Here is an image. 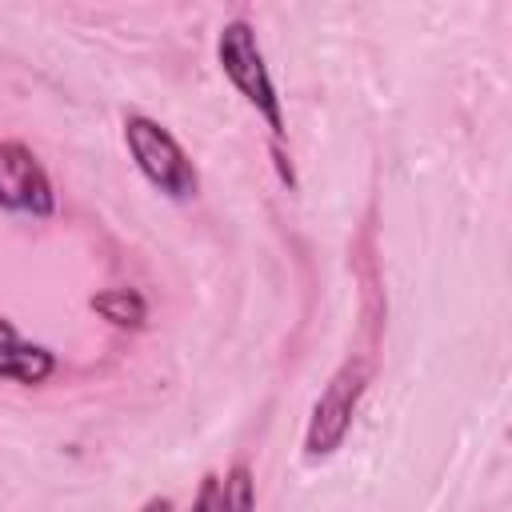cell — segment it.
<instances>
[{
	"label": "cell",
	"mask_w": 512,
	"mask_h": 512,
	"mask_svg": "<svg viewBox=\"0 0 512 512\" xmlns=\"http://www.w3.org/2000/svg\"><path fill=\"white\" fill-rule=\"evenodd\" d=\"M124 148L136 164V172L168 200L188 204L200 192V172L192 164V156L184 152V144L152 116L144 112H128L124 116Z\"/></svg>",
	"instance_id": "2"
},
{
	"label": "cell",
	"mask_w": 512,
	"mask_h": 512,
	"mask_svg": "<svg viewBox=\"0 0 512 512\" xmlns=\"http://www.w3.org/2000/svg\"><path fill=\"white\" fill-rule=\"evenodd\" d=\"M140 512H172V500L168 496H152V500L140 504Z\"/></svg>",
	"instance_id": "9"
},
{
	"label": "cell",
	"mask_w": 512,
	"mask_h": 512,
	"mask_svg": "<svg viewBox=\"0 0 512 512\" xmlns=\"http://www.w3.org/2000/svg\"><path fill=\"white\" fill-rule=\"evenodd\" d=\"M0 208L32 220H48L56 212L52 180L36 152L20 140H0Z\"/></svg>",
	"instance_id": "4"
},
{
	"label": "cell",
	"mask_w": 512,
	"mask_h": 512,
	"mask_svg": "<svg viewBox=\"0 0 512 512\" xmlns=\"http://www.w3.org/2000/svg\"><path fill=\"white\" fill-rule=\"evenodd\" d=\"M368 380H372V368H368V360H360V356L344 360V364L332 372V380H328L324 392L316 396L312 416H308V428H304V456H308V460H328V456L344 444V436H348V428H352V420H356V408H360V400H364Z\"/></svg>",
	"instance_id": "3"
},
{
	"label": "cell",
	"mask_w": 512,
	"mask_h": 512,
	"mask_svg": "<svg viewBox=\"0 0 512 512\" xmlns=\"http://www.w3.org/2000/svg\"><path fill=\"white\" fill-rule=\"evenodd\" d=\"M216 60H220V72L228 76V84L244 96V104L264 120L268 128V144L272 148H284L288 140V124H284V100L276 92V80L268 72V60H264V48L256 40V28L236 16L220 28L216 36Z\"/></svg>",
	"instance_id": "1"
},
{
	"label": "cell",
	"mask_w": 512,
	"mask_h": 512,
	"mask_svg": "<svg viewBox=\"0 0 512 512\" xmlns=\"http://www.w3.org/2000/svg\"><path fill=\"white\" fill-rule=\"evenodd\" d=\"M212 512H256V480L248 464H232L220 476L216 488V508Z\"/></svg>",
	"instance_id": "7"
},
{
	"label": "cell",
	"mask_w": 512,
	"mask_h": 512,
	"mask_svg": "<svg viewBox=\"0 0 512 512\" xmlns=\"http://www.w3.org/2000/svg\"><path fill=\"white\" fill-rule=\"evenodd\" d=\"M56 372V352L20 336V328L12 320L0 316V380L36 388Z\"/></svg>",
	"instance_id": "5"
},
{
	"label": "cell",
	"mask_w": 512,
	"mask_h": 512,
	"mask_svg": "<svg viewBox=\"0 0 512 512\" xmlns=\"http://www.w3.org/2000/svg\"><path fill=\"white\" fill-rule=\"evenodd\" d=\"M88 308L100 320H108L112 328H124V332H140L148 324V300L136 288H104L88 300Z\"/></svg>",
	"instance_id": "6"
},
{
	"label": "cell",
	"mask_w": 512,
	"mask_h": 512,
	"mask_svg": "<svg viewBox=\"0 0 512 512\" xmlns=\"http://www.w3.org/2000/svg\"><path fill=\"white\" fill-rule=\"evenodd\" d=\"M216 488H220V476H216V472H208V476L200 480V488H196L192 512H212V508H216Z\"/></svg>",
	"instance_id": "8"
}]
</instances>
